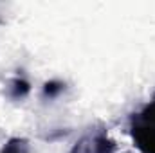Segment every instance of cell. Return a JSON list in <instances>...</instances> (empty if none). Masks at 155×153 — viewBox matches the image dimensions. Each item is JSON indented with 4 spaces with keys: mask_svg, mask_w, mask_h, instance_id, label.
<instances>
[{
    "mask_svg": "<svg viewBox=\"0 0 155 153\" xmlns=\"http://www.w3.org/2000/svg\"><path fill=\"white\" fill-rule=\"evenodd\" d=\"M128 133L139 153H155V97L130 115Z\"/></svg>",
    "mask_w": 155,
    "mask_h": 153,
    "instance_id": "1",
    "label": "cell"
},
{
    "mask_svg": "<svg viewBox=\"0 0 155 153\" xmlns=\"http://www.w3.org/2000/svg\"><path fill=\"white\" fill-rule=\"evenodd\" d=\"M69 153H116V142L107 130H90Z\"/></svg>",
    "mask_w": 155,
    "mask_h": 153,
    "instance_id": "2",
    "label": "cell"
},
{
    "mask_svg": "<svg viewBox=\"0 0 155 153\" xmlns=\"http://www.w3.org/2000/svg\"><path fill=\"white\" fill-rule=\"evenodd\" d=\"M31 92V83L22 76L13 77L9 83H7V88H5V94L9 99L13 101H20V99H25Z\"/></svg>",
    "mask_w": 155,
    "mask_h": 153,
    "instance_id": "3",
    "label": "cell"
},
{
    "mask_svg": "<svg viewBox=\"0 0 155 153\" xmlns=\"http://www.w3.org/2000/svg\"><path fill=\"white\" fill-rule=\"evenodd\" d=\"M0 153H31V144L24 137H11L7 142H4Z\"/></svg>",
    "mask_w": 155,
    "mask_h": 153,
    "instance_id": "4",
    "label": "cell"
},
{
    "mask_svg": "<svg viewBox=\"0 0 155 153\" xmlns=\"http://www.w3.org/2000/svg\"><path fill=\"white\" fill-rule=\"evenodd\" d=\"M63 90H65V83H61V81H58V79H52V81H49V83L43 85V97L54 99V97H58Z\"/></svg>",
    "mask_w": 155,
    "mask_h": 153,
    "instance_id": "5",
    "label": "cell"
}]
</instances>
